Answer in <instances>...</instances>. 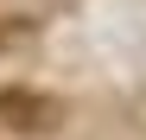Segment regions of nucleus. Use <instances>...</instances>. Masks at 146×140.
<instances>
[{
	"label": "nucleus",
	"instance_id": "nucleus-2",
	"mask_svg": "<svg viewBox=\"0 0 146 140\" xmlns=\"http://www.w3.org/2000/svg\"><path fill=\"white\" fill-rule=\"evenodd\" d=\"M38 26H32V19H7V26H0V51H7V45H26Z\"/></svg>",
	"mask_w": 146,
	"mask_h": 140
},
{
	"label": "nucleus",
	"instance_id": "nucleus-1",
	"mask_svg": "<svg viewBox=\"0 0 146 140\" xmlns=\"http://www.w3.org/2000/svg\"><path fill=\"white\" fill-rule=\"evenodd\" d=\"M0 121L19 127V134L57 127V96H44V89H0Z\"/></svg>",
	"mask_w": 146,
	"mask_h": 140
}]
</instances>
